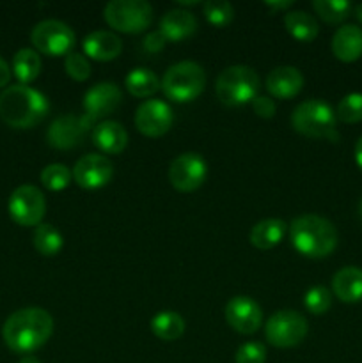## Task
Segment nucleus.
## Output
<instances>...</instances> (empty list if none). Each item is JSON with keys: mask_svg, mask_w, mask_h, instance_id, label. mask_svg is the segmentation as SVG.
Masks as SVG:
<instances>
[{"mask_svg": "<svg viewBox=\"0 0 362 363\" xmlns=\"http://www.w3.org/2000/svg\"><path fill=\"white\" fill-rule=\"evenodd\" d=\"M206 85V73L201 64L194 60H181L172 64L160 80V89L176 103H188L201 96Z\"/></svg>", "mask_w": 362, "mask_h": 363, "instance_id": "6", "label": "nucleus"}, {"mask_svg": "<svg viewBox=\"0 0 362 363\" xmlns=\"http://www.w3.org/2000/svg\"><path fill=\"white\" fill-rule=\"evenodd\" d=\"M87 130H91V128L84 123L82 117L60 116L50 124L48 131H46V140L52 147L67 151V149H73L80 144Z\"/></svg>", "mask_w": 362, "mask_h": 363, "instance_id": "16", "label": "nucleus"}, {"mask_svg": "<svg viewBox=\"0 0 362 363\" xmlns=\"http://www.w3.org/2000/svg\"><path fill=\"white\" fill-rule=\"evenodd\" d=\"M13 73L21 85L34 82L41 73V57L35 50L21 48L13 57Z\"/></svg>", "mask_w": 362, "mask_h": 363, "instance_id": "26", "label": "nucleus"}, {"mask_svg": "<svg viewBox=\"0 0 362 363\" xmlns=\"http://www.w3.org/2000/svg\"><path fill=\"white\" fill-rule=\"evenodd\" d=\"M290 240L298 254L322 259L337 247V230L330 220L318 215H302L290 225Z\"/></svg>", "mask_w": 362, "mask_h": 363, "instance_id": "3", "label": "nucleus"}, {"mask_svg": "<svg viewBox=\"0 0 362 363\" xmlns=\"http://www.w3.org/2000/svg\"><path fill=\"white\" fill-rule=\"evenodd\" d=\"M106 23L117 32L138 34L153 21V7L146 0H112L103 9Z\"/></svg>", "mask_w": 362, "mask_h": 363, "instance_id": "7", "label": "nucleus"}, {"mask_svg": "<svg viewBox=\"0 0 362 363\" xmlns=\"http://www.w3.org/2000/svg\"><path fill=\"white\" fill-rule=\"evenodd\" d=\"M336 117L341 123L353 124L362 121V94L361 92H351L346 94L339 101L336 110Z\"/></svg>", "mask_w": 362, "mask_h": 363, "instance_id": "32", "label": "nucleus"}, {"mask_svg": "<svg viewBox=\"0 0 362 363\" xmlns=\"http://www.w3.org/2000/svg\"><path fill=\"white\" fill-rule=\"evenodd\" d=\"M31 41L39 53L50 57L67 55L77 43L73 28L60 20H43L34 25Z\"/></svg>", "mask_w": 362, "mask_h": 363, "instance_id": "8", "label": "nucleus"}, {"mask_svg": "<svg viewBox=\"0 0 362 363\" xmlns=\"http://www.w3.org/2000/svg\"><path fill=\"white\" fill-rule=\"evenodd\" d=\"M336 121L337 117L332 106L322 99H307L291 113V126L298 133L311 138H327L330 142L339 140Z\"/></svg>", "mask_w": 362, "mask_h": 363, "instance_id": "4", "label": "nucleus"}, {"mask_svg": "<svg viewBox=\"0 0 362 363\" xmlns=\"http://www.w3.org/2000/svg\"><path fill=\"white\" fill-rule=\"evenodd\" d=\"M358 216H361V222H362V201H361V206H358Z\"/></svg>", "mask_w": 362, "mask_h": 363, "instance_id": "43", "label": "nucleus"}, {"mask_svg": "<svg viewBox=\"0 0 362 363\" xmlns=\"http://www.w3.org/2000/svg\"><path fill=\"white\" fill-rule=\"evenodd\" d=\"M50 103L43 92L28 85H11L0 94V117L16 130L34 128L48 116Z\"/></svg>", "mask_w": 362, "mask_h": 363, "instance_id": "2", "label": "nucleus"}, {"mask_svg": "<svg viewBox=\"0 0 362 363\" xmlns=\"http://www.w3.org/2000/svg\"><path fill=\"white\" fill-rule=\"evenodd\" d=\"M353 13H355V18H357V20L362 23V4H358V6L355 7Z\"/></svg>", "mask_w": 362, "mask_h": 363, "instance_id": "42", "label": "nucleus"}, {"mask_svg": "<svg viewBox=\"0 0 362 363\" xmlns=\"http://www.w3.org/2000/svg\"><path fill=\"white\" fill-rule=\"evenodd\" d=\"M197 30V18L183 7H176L163 14L160 20V32L167 41H183Z\"/></svg>", "mask_w": 362, "mask_h": 363, "instance_id": "19", "label": "nucleus"}, {"mask_svg": "<svg viewBox=\"0 0 362 363\" xmlns=\"http://www.w3.org/2000/svg\"><path fill=\"white\" fill-rule=\"evenodd\" d=\"M332 291L344 303H357L362 300V268L344 266L332 277Z\"/></svg>", "mask_w": 362, "mask_h": 363, "instance_id": "22", "label": "nucleus"}, {"mask_svg": "<svg viewBox=\"0 0 362 363\" xmlns=\"http://www.w3.org/2000/svg\"><path fill=\"white\" fill-rule=\"evenodd\" d=\"M309 325L307 319L295 311H279L270 315L265 326V335L272 346L295 347L307 337Z\"/></svg>", "mask_w": 362, "mask_h": 363, "instance_id": "9", "label": "nucleus"}, {"mask_svg": "<svg viewBox=\"0 0 362 363\" xmlns=\"http://www.w3.org/2000/svg\"><path fill=\"white\" fill-rule=\"evenodd\" d=\"M302 87H304V77L300 69L293 66H279L270 71L266 77V89L273 98H295L302 91Z\"/></svg>", "mask_w": 362, "mask_h": 363, "instance_id": "18", "label": "nucleus"}, {"mask_svg": "<svg viewBox=\"0 0 362 363\" xmlns=\"http://www.w3.org/2000/svg\"><path fill=\"white\" fill-rule=\"evenodd\" d=\"M258 73L252 67L236 64L229 66L219 74L215 82L216 98L227 106H240L258 98L259 92Z\"/></svg>", "mask_w": 362, "mask_h": 363, "instance_id": "5", "label": "nucleus"}, {"mask_svg": "<svg viewBox=\"0 0 362 363\" xmlns=\"http://www.w3.org/2000/svg\"><path fill=\"white\" fill-rule=\"evenodd\" d=\"M208 176V163L199 152H183L169 167V181L177 191H194Z\"/></svg>", "mask_w": 362, "mask_h": 363, "instance_id": "11", "label": "nucleus"}, {"mask_svg": "<svg viewBox=\"0 0 362 363\" xmlns=\"http://www.w3.org/2000/svg\"><path fill=\"white\" fill-rule=\"evenodd\" d=\"M265 6L270 9H290L291 2H265Z\"/></svg>", "mask_w": 362, "mask_h": 363, "instance_id": "40", "label": "nucleus"}, {"mask_svg": "<svg viewBox=\"0 0 362 363\" xmlns=\"http://www.w3.org/2000/svg\"><path fill=\"white\" fill-rule=\"evenodd\" d=\"M32 240H34L35 250L45 257H53V255L59 254L64 243L62 234L50 223H39L34 229Z\"/></svg>", "mask_w": 362, "mask_h": 363, "instance_id": "28", "label": "nucleus"}, {"mask_svg": "<svg viewBox=\"0 0 362 363\" xmlns=\"http://www.w3.org/2000/svg\"><path fill=\"white\" fill-rule=\"evenodd\" d=\"M11 80V67L7 66L6 60L0 57V89L6 87Z\"/></svg>", "mask_w": 362, "mask_h": 363, "instance_id": "38", "label": "nucleus"}, {"mask_svg": "<svg viewBox=\"0 0 362 363\" xmlns=\"http://www.w3.org/2000/svg\"><path fill=\"white\" fill-rule=\"evenodd\" d=\"M92 142L106 155H119L128 144V133L117 121H102L92 126Z\"/></svg>", "mask_w": 362, "mask_h": 363, "instance_id": "20", "label": "nucleus"}, {"mask_svg": "<svg viewBox=\"0 0 362 363\" xmlns=\"http://www.w3.org/2000/svg\"><path fill=\"white\" fill-rule=\"evenodd\" d=\"M236 363H265L266 362V347L261 342H247L238 347L234 354Z\"/></svg>", "mask_w": 362, "mask_h": 363, "instance_id": "35", "label": "nucleus"}, {"mask_svg": "<svg viewBox=\"0 0 362 363\" xmlns=\"http://www.w3.org/2000/svg\"><path fill=\"white\" fill-rule=\"evenodd\" d=\"M64 67H66V73L77 82H85L91 77V62L82 53H67L66 59H64Z\"/></svg>", "mask_w": 362, "mask_h": 363, "instance_id": "34", "label": "nucleus"}, {"mask_svg": "<svg viewBox=\"0 0 362 363\" xmlns=\"http://www.w3.org/2000/svg\"><path fill=\"white\" fill-rule=\"evenodd\" d=\"M355 162H357L358 169L362 170V137L358 138L357 144H355Z\"/></svg>", "mask_w": 362, "mask_h": 363, "instance_id": "39", "label": "nucleus"}, {"mask_svg": "<svg viewBox=\"0 0 362 363\" xmlns=\"http://www.w3.org/2000/svg\"><path fill=\"white\" fill-rule=\"evenodd\" d=\"M121 99H123V92L114 82H102V84L92 85L84 96L85 116L82 119L89 128H92L96 121L105 119L110 113L116 112L117 106L121 105Z\"/></svg>", "mask_w": 362, "mask_h": 363, "instance_id": "12", "label": "nucleus"}, {"mask_svg": "<svg viewBox=\"0 0 362 363\" xmlns=\"http://www.w3.org/2000/svg\"><path fill=\"white\" fill-rule=\"evenodd\" d=\"M7 208L18 225L38 227L46 211L45 195L34 184H21L11 194Z\"/></svg>", "mask_w": 362, "mask_h": 363, "instance_id": "10", "label": "nucleus"}, {"mask_svg": "<svg viewBox=\"0 0 362 363\" xmlns=\"http://www.w3.org/2000/svg\"><path fill=\"white\" fill-rule=\"evenodd\" d=\"M20 363H41V360L35 358L34 354H25V357L20 360Z\"/></svg>", "mask_w": 362, "mask_h": 363, "instance_id": "41", "label": "nucleus"}, {"mask_svg": "<svg viewBox=\"0 0 362 363\" xmlns=\"http://www.w3.org/2000/svg\"><path fill=\"white\" fill-rule=\"evenodd\" d=\"M124 87L135 98H151L160 91V80L148 67H133L124 78Z\"/></svg>", "mask_w": 362, "mask_h": 363, "instance_id": "24", "label": "nucleus"}, {"mask_svg": "<svg viewBox=\"0 0 362 363\" xmlns=\"http://www.w3.org/2000/svg\"><path fill=\"white\" fill-rule=\"evenodd\" d=\"M332 53L341 62H355L362 57V28L343 25L332 38Z\"/></svg>", "mask_w": 362, "mask_h": 363, "instance_id": "21", "label": "nucleus"}, {"mask_svg": "<svg viewBox=\"0 0 362 363\" xmlns=\"http://www.w3.org/2000/svg\"><path fill=\"white\" fill-rule=\"evenodd\" d=\"M151 332L160 340L172 342L185 333V319L174 311H162L151 319Z\"/></svg>", "mask_w": 362, "mask_h": 363, "instance_id": "27", "label": "nucleus"}, {"mask_svg": "<svg viewBox=\"0 0 362 363\" xmlns=\"http://www.w3.org/2000/svg\"><path fill=\"white\" fill-rule=\"evenodd\" d=\"M286 230L287 225L284 220L265 218L252 227L251 234H248V240L259 250H268V248H273L275 245H279L283 241Z\"/></svg>", "mask_w": 362, "mask_h": 363, "instance_id": "23", "label": "nucleus"}, {"mask_svg": "<svg viewBox=\"0 0 362 363\" xmlns=\"http://www.w3.org/2000/svg\"><path fill=\"white\" fill-rule=\"evenodd\" d=\"M172 123V108L162 99H146L135 110V128L146 137H162L170 130Z\"/></svg>", "mask_w": 362, "mask_h": 363, "instance_id": "13", "label": "nucleus"}, {"mask_svg": "<svg viewBox=\"0 0 362 363\" xmlns=\"http://www.w3.org/2000/svg\"><path fill=\"white\" fill-rule=\"evenodd\" d=\"M71 174H73V179L77 181L78 186L85 188V190H98V188L109 184L112 179L114 163L106 156L91 152V155H85L84 158L75 163Z\"/></svg>", "mask_w": 362, "mask_h": 363, "instance_id": "14", "label": "nucleus"}, {"mask_svg": "<svg viewBox=\"0 0 362 363\" xmlns=\"http://www.w3.org/2000/svg\"><path fill=\"white\" fill-rule=\"evenodd\" d=\"M202 13L206 20L215 27H226L233 21L234 7L227 0H206L202 4Z\"/></svg>", "mask_w": 362, "mask_h": 363, "instance_id": "30", "label": "nucleus"}, {"mask_svg": "<svg viewBox=\"0 0 362 363\" xmlns=\"http://www.w3.org/2000/svg\"><path fill=\"white\" fill-rule=\"evenodd\" d=\"M284 25H286V30L297 41L302 43H311L312 39H316L319 32L318 21L314 20V16L305 13V11H290V13H286Z\"/></svg>", "mask_w": 362, "mask_h": 363, "instance_id": "25", "label": "nucleus"}, {"mask_svg": "<svg viewBox=\"0 0 362 363\" xmlns=\"http://www.w3.org/2000/svg\"><path fill=\"white\" fill-rule=\"evenodd\" d=\"M252 110L263 119H272L275 116V101L272 98H266V96H258L252 101Z\"/></svg>", "mask_w": 362, "mask_h": 363, "instance_id": "36", "label": "nucleus"}, {"mask_svg": "<svg viewBox=\"0 0 362 363\" xmlns=\"http://www.w3.org/2000/svg\"><path fill=\"white\" fill-rule=\"evenodd\" d=\"M82 48H84L85 57L106 62L119 57V53L123 52V41L119 35L110 30H94L85 35Z\"/></svg>", "mask_w": 362, "mask_h": 363, "instance_id": "17", "label": "nucleus"}, {"mask_svg": "<svg viewBox=\"0 0 362 363\" xmlns=\"http://www.w3.org/2000/svg\"><path fill=\"white\" fill-rule=\"evenodd\" d=\"M53 333V318L39 307L16 311L2 326V339L11 351L31 354L45 346Z\"/></svg>", "mask_w": 362, "mask_h": 363, "instance_id": "1", "label": "nucleus"}, {"mask_svg": "<svg viewBox=\"0 0 362 363\" xmlns=\"http://www.w3.org/2000/svg\"><path fill=\"white\" fill-rule=\"evenodd\" d=\"M304 305L311 314L322 315L332 305V293H330L327 287L323 286H314L305 293L304 296Z\"/></svg>", "mask_w": 362, "mask_h": 363, "instance_id": "33", "label": "nucleus"}, {"mask_svg": "<svg viewBox=\"0 0 362 363\" xmlns=\"http://www.w3.org/2000/svg\"><path fill=\"white\" fill-rule=\"evenodd\" d=\"M227 323L234 332L241 335H251L259 330L263 325V311L252 298L248 296H234L226 305Z\"/></svg>", "mask_w": 362, "mask_h": 363, "instance_id": "15", "label": "nucleus"}, {"mask_svg": "<svg viewBox=\"0 0 362 363\" xmlns=\"http://www.w3.org/2000/svg\"><path fill=\"white\" fill-rule=\"evenodd\" d=\"M165 43H167V39L162 32L153 30L146 35L144 41H142V46H144V50L148 53H158L160 50H163Z\"/></svg>", "mask_w": 362, "mask_h": 363, "instance_id": "37", "label": "nucleus"}, {"mask_svg": "<svg viewBox=\"0 0 362 363\" xmlns=\"http://www.w3.org/2000/svg\"><path fill=\"white\" fill-rule=\"evenodd\" d=\"M71 177H73V174H71V170L66 165H62V163H50V165L43 169L41 183L48 190L60 191L67 188Z\"/></svg>", "mask_w": 362, "mask_h": 363, "instance_id": "31", "label": "nucleus"}, {"mask_svg": "<svg viewBox=\"0 0 362 363\" xmlns=\"http://www.w3.org/2000/svg\"><path fill=\"white\" fill-rule=\"evenodd\" d=\"M312 7L327 23H341L351 11V4L348 0H314Z\"/></svg>", "mask_w": 362, "mask_h": 363, "instance_id": "29", "label": "nucleus"}]
</instances>
